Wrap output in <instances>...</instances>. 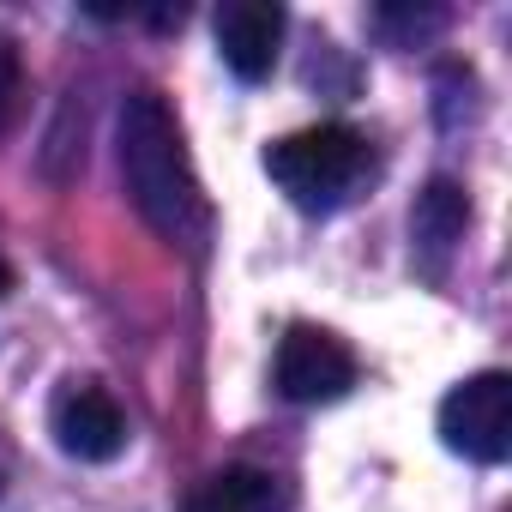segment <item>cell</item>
<instances>
[{"label": "cell", "instance_id": "1", "mask_svg": "<svg viewBox=\"0 0 512 512\" xmlns=\"http://www.w3.org/2000/svg\"><path fill=\"white\" fill-rule=\"evenodd\" d=\"M115 151H121V181H127L133 211L169 247H199L211 229V205H205V187L193 175L187 133H181L163 91H151V85L127 91L121 121H115Z\"/></svg>", "mask_w": 512, "mask_h": 512}, {"label": "cell", "instance_id": "2", "mask_svg": "<svg viewBox=\"0 0 512 512\" xmlns=\"http://www.w3.org/2000/svg\"><path fill=\"white\" fill-rule=\"evenodd\" d=\"M374 151L356 127L344 121H320V127H302L278 145H266V175L290 193V205L302 211H332L350 199V187L368 175Z\"/></svg>", "mask_w": 512, "mask_h": 512}, {"label": "cell", "instance_id": "3", "mask_svg": "<svg viewBox=\"0 0 512 512\" xmlns=\"http://www.w3.org/2000/svg\"><path fill=\"white\" fill-rule=\"evenodd\" d=\"M440 440L470 464H506L512 452V380L482 368L440 398Z\"/></svg>", "mask_w": 512, "mask_h": 512}, {"label": "cell", "instance_id": "4", "mask_svg": "<svg viewBox=\"0 0 512 512\" xmlns=\"http://www.w3.org/2000/svg\"><path fill=\"white\" fill-rule=\"evenodd\" d=\"M272 374H278V392L290 404H338L362 380V362L338 332L302 320V326H290L278 338V368Z\"/></svg>", "mask_w": 512, "mask_h": 512}, {"label": "cell", "instance_id": "5", "mask_svg": "<svg viewBox=\"0 0 512 512\" xmlns=\"http://www.w3.org/2000/svg\"><path fill=\"white\" fill-rule=\"evenodd\" d=\"M49 434L79 464H109L127 452V416L103 380H67L49 404Z\"/></svg>", "mask_w": 512, "mask_h": 512}, {"label": "cell", "instance_id": "6", "mask_svg": "<svg viewBox=\"0 0 512 512\" xmlns=\"http://www.w3.org/2000/svg\"><path fill=\"white\" fill-rule=\"evenodd\" d=\"M284 7L272 0H229L211 19V37H217V55L223 67L241 79V85H260L272 67H278V49H284Z\"/></svg>", "mask_w": 512, "mask_h": 512}, {"label": "cell", "instance_id": "7", "mask_svg": "<svg viewBox=\"0 0 512 512\" xmlns=\"http://www.w3.org/2000/svg\"><path fill=\"white\" fill-rule=\"evenodd\" d=\"M464 223H470V199H464V187L452 175H434L410 205V235L428 253H452L464 241Z\"/></svg>", "mask_w": 512, "mask_h": 512}, {"label": "cell", "instance_id": "8", "mask_svg": "<svg viewBox=\"0 0 512 512\" xmlns=\"http://www.w3.org/2000/svg\"><path fill=\"white\" fill-rule=\"evenodd\" d=\"M181 512H278V476L253 470V464H229V470L205 476Z\"/></svg>", "mask_w": 512, "mask_h": 512}, {"label": "cell", "instance_id": "9", "mask_svg": "<svg viewBox=\"0 0 512 512\" xmlns=\"http://www.w3.org/2000/svg\"><path fill=\"white\" fill-rule=\"evenodd\" d=\"M25 109V61H19V43L0 37V133H7Z\"/></svg>", "mask_w": 512, "mask_h": 512}, {"label": "cell", "instance_id": "10", "mask_svg": "<svg viewBox=\"0 0 512 512\" xmlns=\"http://www.w3.org/2000/svg\"><path fill=\"white\" fill-rule=\"evenodd\" d=\"M13 476H19V452H13V440L0 434V494L13 488Z\"/></svg>", "mask_w": 512, "mask_h": 512}, {"label": "cell", "instance_id": "11", "mask_svg": "<svg viewBox=\"0 0 512 512\" xmlns=\"http://www.w3.org/2000/svg\"><path fill=\"white\" fill-rule=\"evenodd\" d=\"M7 290H13V266H7V260H0V296H7Z\"/></svg>", "mask_w": 512, "mask_h": 512}]
</instances>
